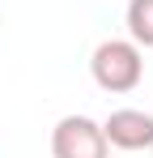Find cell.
<instances>
[{"instance_id":"1","label":"cell","mask_w":153,"mask_h":158,"mask_svg":"<svg viewBox=\"0 0 153 158\" xmlns=\"http://www.w3.org/2000/svg\"><path fill=\"white\" fill-rule=\"evenodd\" d=\"M89 77L106 94H132L145 81V56L132 39H102L89 56Z\"/></svg>"},{"instance_id":"2","label":"cell","mask_w":153,"mask_h":158,"mask_svg":"<svg viewBox=\"0 0 153 158\" xmlns=\"http://www.w3.org/2000/svg\"><path fill=\"white\" fill-rule=\"evenodd\" d=\"M51 158H111V141L98 120L64 115L51 128Z\"/></svg>"},{"instance_id":"3","label":"cell","mask_w":153,"mask_h":158,"mask_svg":"<svg viewBox=\"0 0 153 158\" xmlns=\"http://www.w3.org/2000/svg\"><path fill=\"white\" fill-rule=\"evenodd\" d=\"M102 132L111 141V150H124V154H140L153 145V115L140 107H119L102 120Z\"/></svg>"},{"instance_id":"4","label":"cell","mask_w":153,"mask_h":158,"mask_svg":"<svg viewBox=\"0 0 153 158\" xmlns=\"http://www.w3.org/2000/svg\"><path fill=\"white\" fill-rule=\"evenodd\" d=\"M128 39L136 47H153V0H128Z\"/></svg>"}]
</instances>
